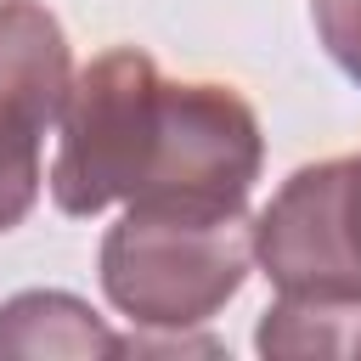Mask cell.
I'll use <instances>...</instances> for the list:
<instances>
[{
    "label": "cell",
    "instance_id": "obj_1",
    "mask_svg": "<svg viewBox=\"0 0 361 361\" xmlns=\"http://www.w3.org/2000/svg\"><path fill=\"white\" fill-rule=\"evenodd\" d=\"M259 169L265 135L231 85L164 79L147 51L113 45L68 85L51 203L73 220L107 203L248 214Z\"/></svg>",
    "mask_w": 361,
    "mask_h": 361
},
{
    "label": "cell",
    "instance_id": "obj_2",
    "mask_svg": "<svg viewBox=\"0 0 361 361\" xmlns=\"http://www.w3.org/2000/svg\"><path fill=\"white\" fill-rule=\"evenodd\" d=\"M254 265L248 214H203L169 203H124L102 237V293L147 333L203 327L237 299Z\"/></svg>",
    "mask_w": 361,
    "mask_h": 361
},
{
    "label": "cell",
    "instance_id": "obj_5",
    "mask_svg": "<svg viewBox=\"0 0 361 361\" xmlns=\"http://www.w3.org/2000/svg\"><path fill=\"white\" fill-rule=\"evenodd\" d=\"M355 338H361V310L276 299L259 316L254 350L259 355H355Z\"/></svg>",
    "mask_w": 361,
    "mask_h": 361
},
{
    "label": "cell",
    "instance_id": "obj_7",
    "mask_svg": "<svg viewBox=\"0 0 361 361\" xmlns=\"http://www.w3.org/2000/svg\"><path fill=\"white\" fill-rule=\"evenodd\" d=\"M355 355H361V338H355Z\"/></svg>",
    "mask_w": 361,
    "mask_h": 361
},
{
    "label": "cell",
    "instance_id": "obj_4",
    "mask_svg": "<svg viewBox=\"0 0 361 361\" xmlns=\"http://www.w3.org/2000/svg\"><path fill=\"white\" fill-rule=\"evenodd\" d=\"M0 355L90 361V355H124V338L107 333L85 299L56 293V288H34V293H17V299L0 305Z\"/></svg>",
    "mask_w": 361,
    "mask_h": 361
},
{
    "label": "cell",
    "instance_id": "obj_6",
    "mask_svg": "<svg viewBox=\"0 0 361 361\" xmlns=\"http://www.w3.org/2000/svg\"><path fill=\"white\" fill-rule=\"evenodd\" d=\"M310 23L322 51L338 62V73L361 85V0H310Z\"/></svg>",
    "mask_w": 361,
    "mask_h": 361
},
{
    "label": "cell",
    "instance_id": "obj_3",
    "mask_svg": "<svg viewBox=\"0 0 361 361\" xmlns=\"http://www.w3.org/2000/svg\"><path fill=\"white\" fill-rule=\"evenodd\" d=\"M73 51L45 0H0V231L39 203V152L62 124Z\"/></svg>",
    "mask_w": 361,
    "mask_h": 361
}]
</instances>
